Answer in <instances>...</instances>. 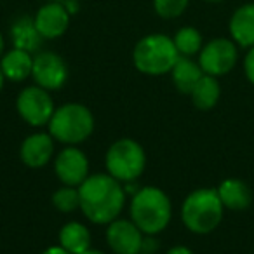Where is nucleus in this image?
Here are the masks:
<instances>
[{"label":"nucleus","mask_w":254,"mask_h":254,"mask_svg":"<svg viewBox=\"0 0 254 254\" xmlns=\"http://www.w3.org/2000/svg\"><path fill=\"white\" fill-rule=\"evenodd\" d=\"M80 209L89 221L96 225H110L120 216L126 204V191L120 181L108 173L89 176L78 187Z\"/></svg>","instance_id":"nucleus-1"},{"label":"nucleus","mask_w":254,"mask_h":254,"mask_svg":"<svg viewBox=\"0 0 254 254\" xmlns=\"http://www.w3.org/2000/svg\"><path fill=\"white\" fill-rule=\"evenodd\" d=\"M173 205L166 191L157 187H145L131 200V219L145 235H157L167 228Z\"/></svg>","instance_id":"nucleus-2"},{"label":"nucleus","mask_w":254,"mask_h":254,"mask_svg":"<svg viewBox=\"0 0 254 254\" xmlns=\"http://www.w3.org/2000/svg\"><path fill=\"white\" fill-rule=\"evenodd\" d=\"M223 205L214 188L193 190L181 205V219L190 232L205 235L214 232L223 219Z\"/></svg>","instance_id":"nucleus-3"},{"label":"nucleus","mask_w":254,"mask_h":254,"mask_svg":"<svg viewBox=\"0 0 254 254\" xmlns=\"http://www.w3.org/2000/svg\"><path fill=\"white\" fill-rule=\"evenodd\" d=\"M178 60L180 53L174 46V40L162 33L143 37L132 51V63L138 71L153 77L169 73Z\"/></svg>","instance_id":"nucleus-4"},{"label":"nucleus","mask_w":254,"mask_h":254,"mask_svg":"<svg viewBox=\"0 0 254 254\" xmlns=\"http://www.w3.org/2000/svg\"><path fill=\"white\" fill-rule=\"evenodd\" d=\"M94 131V117L80 103H66L54 110L49 120V134L64 145H78Z\"/></svg>","instance_id":"nucleus-5"},{"label":"nucleus","mask_w":254,"mask_h":254,"mask_svg":"<svg viewBox=\"0 0 254 254\" xmlns=\"http://www.w3.org/2000/svg\"><path fill=\"white\" fill-rule=\"evenodd\" d=\"M105 166L110 176L124 181V183H131V181L138 180L145 171V150L134 139L122 138L108 148Z\"/></svg>","instance_id":"nucleus-6"},{"label":"nucleus","mask_w":254,"mask_h":254,"mask_svg":"<svg viewBox=\"0 0 254 254\" xmlns=\"http://www.w3.org/2000/svg\"><path fill=\"white\" fill-rule=\"evenodd\" d=\"M18 113L26 124L33 127H40L49 124L54 113V101L49 91L42 89L40 85H30L23 89L16 99Z\"/></svg>","instance_id":"nucleus-7"},{"label":"nucleus","mask_w":254,"mask_h":254,"mask_svg":"<svg viewBox=\"0 0 254 254\" xmlns=\"http://www.w3.org/2000/svg\"><path fill=\"white\" fill-rule=\"evenodd\" d=\"M239 60L237 46L228 39H212L200 49L198 64L202 71L212 77H221L233 70Z\"/></svg>","instance_id":"nucleus-8"},{"label":"nucleus","mask_w":254,"mask_h":254,"mask_svg":"<svg viewBox=\"0 0 254 254\" xmlns=\"http://www.w3.org/2000/svg\"><path fill=\"white\" fill-rule=\"evenodd\" d=\"M32 77L37 85L46 91H58L68 78V66L64 60L56 53H39L33 58Z\"/></svg>","instance_id":"nucleus-9"},{"label":"nucleus","mask_w":254,"mask_h":254,"mask_svg":"<svg viewBox=\"0 0 254 254\" xmlns=\"http://www.w3.org/2000/svg\"><path fill=\"white\" fill-rule=\"evenodd\" d=\"M54 171L58 180L66 187H80L89 178V160L77 146L61 150L54 160Z\"/></svg>","instance_id":"nucleus-10"},{"label":"nucleus","mask_w":254,"mask_h":254,"mask_svg":"<svg viewBox=\"0 0 254 254\" xmlns=\"http://www.w3.org/2000/svg\"><path fill=\"white\" fill-rule=\"evenodd\" d=\"M106 240L110 249L115 254H141L145 239L143 232L134 225V221L119 219L112 221L106 230Z\"/></svg>","instance_id":"nucleus-11"},{"label":"nucleus","mask_w":254,"mask_h":254,"mask_svg":"<svg viewBox=\"0 0 254 254\" xmlns=\"http://www.w3.org/2000/svg\"><path fill=\"white\" fill-rule=\"evenodd\" d=\"M33 23L42 39H58L70 26V11L60 2H49L37 11Z\"/></svg>","instance_id":"nucleus-12"},{"label":"nucleus","mask_w":254,"mask_h":254,"mask_svg":"<svg viewBox=\"0 0 254 254\" xmlns=\"http://www.w3.org/2000/svg\"><path fill=\"white\" fill-rule=\"evenodd\" d=\"M54 153V138L47 132H35L28 136L21 143L19 148V157L21 162L33 169L44 167L46 164L51 162Z\"/></svg>","instance_id":"nucleus-13"},{"label":"nucleus","mask_w":254,"mask_h":254,"mask_svg":"<svg viewBox=\"0 0 254 254\" xmlns=\"http://www.w3.org/2000/svg\"><path fill=\"white\" fill-rule=\"evenodd\" d=\"M216 191H218L225 209H230V211H244L253 202V191H251L249 185L237 178H228V180L221 181Z\"/></svg>","instance_id":"nucleus-14"},{"label":"nucleus","mask_w":254,"mask_h":254,"mask_svg":"<svg viewBox=\"0 0 254 254\" xmlns=\"http://www.w3.org/2000/svg\"><path fill=\"white\" fill-rule=\"evenodd\" d=\"M0 68L2 73L7 80L12 82H23L32 75L33 70V58L32 53L23 49H11L0 58Z\"/></svg>","instance_id":"nucleus-15"},{"label":"nucleus","mask_w":254,"mask_h":254,"mask_svg":"<svg viewBox=\"0 0 254 254\" xmlns=\"http://www.w3.org/2000/svg\"><path fill=\"white\" fill-rule=\"evenodd\" d=\"M230 35L240 47L254 46V4H246L233 12L230 19Z\"/></svg>","instance_id":"nucleus-16"},{"label":"nucleus","mask_w":254,"mask_h":254,"mask_svg":"<svg viewBox=\"0 0 254 254\" xmlns=\"http://www.w3.org/2000/svg\"><path fill=\"white\" fill-rule=\"evenodd\" d=\"M202 75H204V71H202L200 64L187 56H180V60L176 61V64L171 70L174 87L183 94H191V91L202 78Z\"/></svg>","instance_id":"nucleus-17"},{"label":"nucleus","mask_w":254,"mask_h":254,"mask_svg":"<svg viewBox=\"0 0 254 254\" xmlns=\"http://www.w3.org/2000/svg\"><path fill=\"white\" fill-rule=\"evenodd\" d=\"M60 246L70 254H82L91 249V232L82 223L70 221L60 230Z\"/></svg>","instance_id":"nucleus-18"},{"label":"nucleus","mask_w":254,"mask_h":254,"mask_svg":"<svg viewBox=\"0 0 254 254\" xmlns=\"http://www.w3.org/2000/svg\"><path fill=\"white\" fill-rule=\"evenodd\" d=\"M191 101L198 110H211L218 105L219 96H221V87H219L218 77L204 73L202 78L197 82V85L191 91Z\"/></svg>","instance_id":"nucleus-19"},{"label":"nucleus","mask_w":254,"mask_h":254,"mask_svg":"<svg viewBox=\"0 0 254 254\" xmlns=\"http://www.w3.org/2000/svg\"><path fill=\"white\" fill-rule=\"evenodd\" d=\"M11 37L12 42H14V47L28 51V53H35L40 47V44H42V35L35 28V23H33L32 18H19L12 25Z\"/></svg>","instance_id":"nucleus-20"},{"label":"nucleus","mask_w":254,"mask_h":254,"mask_svg":"<svg viewBox=\"0 0 254 254\" xmlns=\"http://www.w3.org/2000/svg\"><path fill=\"white\" fill-rule=\"evenodd\" d=\"M174 46H176L180 56H193V54L200 53V49L204 47L202 42V35L197 28L193 26H185V28L178 30L174 35Z\"/></svg>","instance_id":"nucleus-21"},{"label":"nucleus","mask_w":254,"mask_h":254,"mask_svg":"<svg viewBox=\"0 0 254 254\" xmlns=\"http://www.w3.org/2000/svg\"><path fill=\"white\" fill-rule=\"evenodd\" d=\"M53 205L60 212H73L75 209L80 207V193L75 187H61L60 190L54 191Z\"/></svg>","instance_id":"nucleus-22"},{"label":"nucleus","mask_w":254,"mask_h":254,"mask_svg":"<svg viewBox=\"0 0 254 254\" xmlns=\"http://www.w3.org/2000/svg\"><path fill=\"white\" fill-rule=\"evenodd\" d=\"M188 7V0H153V9L164 19L180 18Z\"/></svg>","instance_id":"nucleus-23"},{"label":"nucleus","mask_w":254,"mask_h":254,"mask_svg":"<svg viewBox=\"0 0 254 254\" xmlns=\"http://www.w3.org/2000/svg\"><path fill=\"white\" fill-rule=\"evenodd\" d=\"M244 71H246V77L249 78V82L254 85V46L249 47V53L246 54V60H244Z\"/></svg>","instance_id":"nucleus-24"},{"label":"nucleus","mask_w":254,"mask_h":254,"mask_svg":"<svg viewBox=\"0 0 254 254\" xmlns=\"http://www.w3.org/2000/svg\"><path fill=\"white\" fill-rule=\"evenodd\" d=\"M166 254H195L191 249H188V247H185V246H176V247H173V249H169Z\"/></svg>","instance_id":"nucleus-25"},{"label":"nucleus","mask_w":254,"mask_h":254,"mask_svg":"<svg viewBox=\"0 0 254 254\" xmlns=\"http://www.w3.org/2000/svg\"><path fill=\"white\" fill-rule=\"evenodd\" d=\"M42 254H70L64 247L61 246H53V247H47L46 251H44Z\"/></svg>","instance_id":"nucleus-26"},{"label":"nucleus","mask_w":254,"mask_h":254,"mask_svg":"<svg viewBox=\"0 0 254 254\" xmlns=\"http://www.w3.org/2000/svg\"><path fill=\"white\" fill-rule=\"evenodd\" d=\"M4 47H5V42H4V37L0 33V58L4 56Z\"/></svg>","instance_id":"nucleus-27"},{"label":"nucleus","mask_w":254,"mask_h":254,"mask_svg":"<svg viewBox=\"0 0 254 254\" xmlns=\"http://www.w3.org/2000/svg\"><path fill=\"white\" fill-rule=\"evenodd\" d=\"M4 80H5V77H4V73H2V68H0V91L4 87Z\"/></svg>","instance_id":"nucleus-28"},{"label":"nucleus","mask_w":254,"mask_h":254,"mask_svg":"<svg viewBox=\"0 0 254 254\" xmlns=\"http://www.w3.org/2000/svg\"><path fill=\"white\" fill-rule=\"evenodd\" d=\"M82 254H105V253H101V251H94V249H89V251H85V253H82Z\"/></svg>","instance_id":"nucleus-29"},{"label":"nucleus","mask_w":254,"mask_h":254,"mask_svg":"<svg viewBox=\"0 0 254 254\" xmlns=\"http://www.w3.org/2000/svg\"><path fill=\"white\" fill-rule=\"evenodd\" d=\"M205 2H223V0H205Z\"/></svg>","instance_id":"nucleus-30"}]
</instances>
